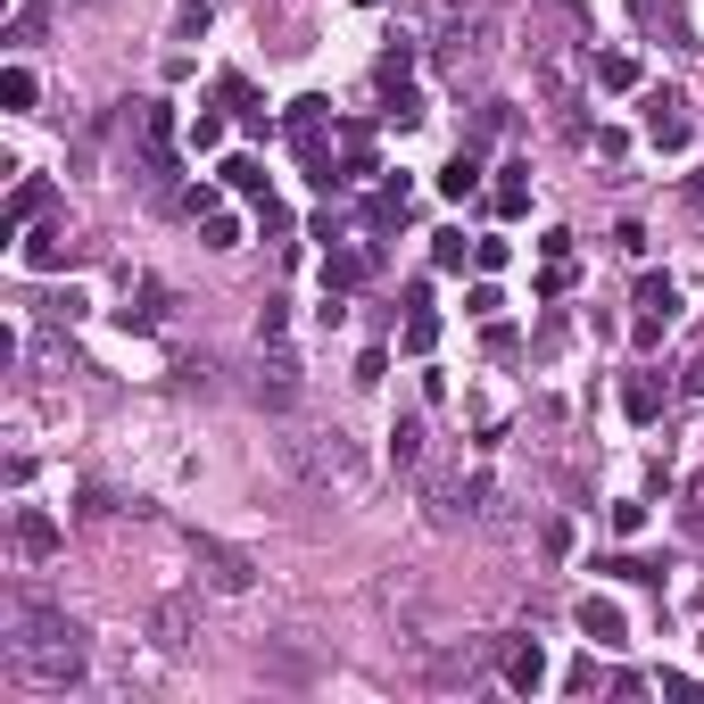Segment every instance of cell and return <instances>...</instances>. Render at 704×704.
Segmentation results:
<instances>
[{"instance_id":"6da1fadb","label":"cell","mask_w":704,"mask_h":704,"mask_svg":"<svg viewBox=\"0 0 704 704\" xmlns=\"http://www.w3.org/2000/svg\"><path fill=\"white\" fill-rule=\"evenodd\" d=\"M83 663H92V638L75 631L58 605H42V597H9V671H18L25 688H75L83 680Z\"/></svg>"},{"instance_id":"7a4b0ae2","label":"cell","mask_w":704,"mask_h":704,"mask_svg":"<svg viewBox=\"0 0 704 704\" xmlns=\"http://www.w3.org/2000/svg\"><path fill=\"white\" fill-rule=\"evenodd\" d=\"M133 141H141V183L167 200L174 191V109L167 100H133Z\"/></svg>"},{"instance_id":"3957f363","label":"cell","mask_w":704,"mask_h":704,"mask_svg":"<svg viewBox=\"0 0 704 704\" xmlns=\"http://www.w3.org/2000/svg\"><path fill=\"white\" fill-rule=\"evenodd\" d=\"M291 464H298V473H307L316 489H340V498H356V489H365V456H356V447L340 440V431H332V440L291 447Z\"/></svg>"},{"instance_id":"277c9868","label":"cell","mask_w":704,"mask_h":704,"mask_svg":"<svg viewBox=\"0 0 704 704\" xmlns=\"http://www.w3.org/2000/svg\"><path fill=\"white\" fill-rule=\"evenodd\" d=\"M191 547H200V564H207V580H216L224 597H241V589H258V556H249V547H224V538H191Z\"/></svg>"},{"instance_id":"5b68a950","label":"cell","mask_w":704,"mask_h":704,"mask_svg":"<svg viewBox=\"0 0 704 704\" xmlns=\"http://www.w3.org/2000/svg\"><path fill=\"white\" fill-rule=\"evenodd\" d=\"M688 133H696V125H688V100L680 92H647V141L663 149V158H680Z\"/></svg>"},{"instance_id":"8992f818","label":"cell","mask_w":704,"mask_h":704,"mask_svg":"<svg viewBox=\"0 0 704 704\" xmlns=\"http://www.w3.org/2000/svg\"><path fill=\"white\" fill-rule=\"evenodd\" d=\"M671 316H680V282H671V274H647V282H638V340H663Z\"/></svg>"},{"instance_id":"52a82bcc","label":"cell","mask_w":704,"mask_h":704,"mask_svg":"<svg viewBox=\"0 0 704 704\" xmlns=\"http://www.w3.org/2000/svg\"><path fill=\"white\" fill-rule=\"evenodd\" d=\"M572 622H580V638H589V647H622V638H631V622H622V605H613V597H580L572 605Z\"/></svg>"},{"instance_id":"ba28073f","label":"cell","mask_w":704,"mask_h":704,"mask_svg":"<svg viewBox=\"0 0 704 704\" xmlns=\"http://www.w3.org/2000/svg\"><path fill=\"white\" fill-rule=\"evenodd\" d=\"M9 538H18V556H25V564H50V556H58V522L42 514V506H18Z\"/></svg>"},{"instance_id":"9c48e42d","label":"cell","mask_w":704,"mask_h":704,"mask_svg":"<svg viewBox=\"0 0 704 704\" xmlns=\"http://www.w3.org/2000/svg\"><path fill=\"white\" fill-rule=\"evenodd\" d=\"M498 663H506V688H514V696H538V688H547V655H538V638L498 647Z\"/></svg>"},{"instance_id":"30bf717a","label":"cell","mask_w":704,"mask_h":704,"mask_svg":"<svg viewBox=\"0 0 704 704\" xmlns=\"http://www.w3.org/2000/svg\"><path fill=\"white\" fill-rule=\"evenodd\" d=\"M42 207H50V183H42V174H25L18 191H9V216H0V241H18L25 224L42 216Z\"/></svg>"},{"instance_id":"8fae6325","label":"cell","mask_w":704,"mask_h":704,"mask_svg":"<svg viewBox=\"0 0 704 704\" xmlns=\"http://www.w3.org/2000/svg\"><path fill=\"white\" fill-rule=\"evenodd\" d=\"M373 174V125H340V191Z\"/></svg>"},{"instance_id":"7c38bea8","label":"cell","mask_w":704,"mask_h":704,"mask_svg":"<svg viewBox=\"0 0 704 704\" xmlns=\"http://www.w3.org/2000/svg\"><path fill=\"white\" fill-rule=\"evenodd\" d=\"M216 100H224L232 116H241L249 133H265V92H258V83H241V75H224V83H216Z\"/></svg>"},{"instance_id":"4fadbf2b","label":"cell","mask_w":704,"mask_h":704,"mask_svg":"<svg viewBox=\"0 0 704 704\" xmlns=\"http://www.w3.org/2000/svg\"><path fill=\"white\" fill-rule=\"evenodd\" d=\"M489 207H498V216H522V207H531V167H498V183H489Z\"/></svg>"},{"instance_id":"5bb4252c","label":"cell","mask_w":704,"mask_h":704,"mask_svg":"<svg viewBox=\"0 0 704 704\" xmlns=\"http://www.w3.org/2000/svg\"><path fill=\"white\" fill-rule=\"evenodd\" d=\"M258 398H265L274 415H282V407H298V365H291V356H274V365L258 373Z\"/></svg>"},{"instance_id":"9a60e30c","label":"cell","mask_w":704,"mask_h":704,"mask_svg":"<svg viewBox=\"0 0 704 704\" xmlns=\"http://www.w3.org/2000/svg\"><path fill=\"white\" fill-rule=\"evenodd\" d=\"M18 258H25V265H34V274H58V265H67V258H75V241H67V232H34V241H25V249H18Z\"/></svg>"},{"instance_id":"2e32d148","label":"cell","mask_w":704,"mask_h":704,"mask_svg":"<svg viewBox=\"0 0 704 704\" xmlns=\"http://www.w3.org/2000/svg\"><path fill=\"white\" fill-rule=\"evenodd\" d=\"M440 191H447V200H473V191H481V158H473V149H456V158L440 167Z\"/></svg>"},{"instance_id":"e0dca14e","label":"cell","mask_w":704,"mask_h":704,"mask_svg":"<svg viewBox=\"0 0 704 704\" xmlns=\"http://www.w3.org/2000/svg\"><path fill=\"white\" fill-rule=\"evenodd\" d=\"M389 464H423V423H415V415H398V423H389Z\"/></svg>"},{"instance_id":"ac0fdd59","label":"cell","mask_w":704,"mask_h":704,"mask_svg":"<svg viewBox=\"0 0 704 704\" xmlns=\"http://www.w3.org/2000/svg\"><path fill=\"white\" fill-rule=\"evenodd\" d=\"M431 265H440V274H464V265H473V241H464L456 224H447V232H431Z\"/></svg>"},{"instance_id":"d6986e66","label":"cell","mask_w":704,"mask_h":704,"mask_svg":"<svg viewBox=\"0 0 704 704\" xmlns=\"http://www.w3.org/2000/svg\"><path fill=\"white\" fill-rule=\"evenodd\" d=\"M597 83H605V92H638V58L631 50H605V58H597Z\"/></svg>"},{"instance_id":"ffe728a7","label":"cell","mask_w":704,"mask_h":704,"mask_svg":"<svg viewBox=\"0 0 704 704\" xmlns=\"http://www.w3.org/2000/svg\"><path fill=\"white\" fill-rule=\"evenodd\" d=\"M622 407H631V423H655V415H663V389H655L647 373H631V389H622Z\"/></svg>"},{"instance_id":"44dd1931","label":"cell","mask_w":704,"mask_h":704,"mask_svg":"<svg viewBox=\"0 0 704 704\" xmlns=\"http://www.w3.org/2000/svg\"><path fill=\"white\" fill-rule=\"evenodd\" d=\"M158 647H167V655L191 647V605H158Z\"/></svg>"},{"instance_id":"7402d4cb","label":"cell","mask_w":704,"mask_h":704,"mask_svg":"<svg viewBox=\"0 0 704 704\" xmlns=\"http://www.w3.org/2000/svg\"><path fill=\"white\" fill-rule=\"evenodd\" d=\"M431 349H440V316H431V298H423L407 316V356H431Z\"/></svg>"},{"instance_id":"603a6c76","label":"cell","mask_w":704,"mask_h":704,"mask_svg":"<svg viewBox=\"0 0 704 704\" xmlns=\"http://www.w3.org/2000/svg\"><path fill=\"white\" fill-rule=\"evenodd\" d=\"M34 92H42V83H34V67H9V75H0V109H34Z\"/></svg>"},{"instance_id":"cb8c5ba5","label":"cell","mask_w":704,"mask_h":704,"mask_svg":"<svg viewBox=\"0 0 704 704\" xmlns=\"http://www.w3.org/2000/svg\"><path fill=\"white\" fill-rule=\"evenodd\" d=\"M382 116H389V125H423V92H407V83H382Z\"/></svg>"},{"instance_id":"d4e9b609","label":"cell","mask_w":704,"mask_h":704,"mask_svg":"<svg viewBox=\"0 0 704 704\" xmlns=\"http://www.w3.org/2000/svg\"><path fill=\"white\" fill-rule=\"evenodd\" d=\"M158 323H167V291L149 282V291H141V307H125V332H158Z\"/></svg>"},{"instance_id":"484cf974","label":"cell","mask_w":704,"mask_h":704,"mask_svg":"<svg viewBox=\"0 0 704 704\" xmlns=\"http://www.w3.org/2000/svg\"><path fill=\"white\" fill-rule=\"evenodd\" d=\"M224 183L241 191V200H265V167L258 158H224Z\"/></svg>"},{"instance_id":"4316f807","label":"cell","mask_w":704,"mask_h":704,"mask_svg":"<svg viewBox=\"0 0 704 704\" xmlns=\"http://www.w3.org/2000/svg\"><path fill=\"white\" fill-rule=\"evenodd\" d=\"M597 572H613V580H638V589H655V580H663V564H647V556H605Z\"/></svg>"},{"instance_id":"83f0119b","label":"cell","mask_w":704,"mask_h":704,"mask_svg":"<svg viewBox=\"0 0 704 704\" xmlns=\"http://www.w3.org/2000/svg\"><path fill=\"white\" fill-rule=\"evenodd\" d=\"M200 241H207V249H241V224L216 207V216H200Z\"/></svg>"},{"instance_id":"f1b7e54d","label":"cell","mask_w":704,"mask_h":704,"mask_svg":"<svg viewBox=\"0 0 704 704\" xmlns=\"http://www.w3.org/2000/svg\"><path fill=\"white\" fill-rule=\"evenodd\" d=\"M282 332H291V316H282V298H265V316H258V349H282Z\"/></svg>"},{"instance_id":"f546056e","label":"cell","mask_w":704,"mask_h":704,"mask_svg":"<svg viewBox=\"0 0 704 704\" xmlns=\"http://www.w3.org/2000/svg\"><path fill=\"white\" fill-rule=\"evenodd\" d=\"M183 141H191V149H216V141H224V116H216V109H200V116H191V133H183Z\"/></svg>"},{"instance_id":"4dcf8cb0","label":"cell","mask_w":704,"mask_h":704,"mask_svg":"<svg viewBox=\"0 0 704 704\" xmlns=\"http://www.w3.org/2000/svg\"><path fill=\"white\" fill-rule=\"evenodd\" d=\"M174 207H183V216H216V191H207V183H183V191H174Z\"/></svg>"},{"instance_id":"1f68e13d","label":"cell","mask_w":704,"mask_h":704,"mask_svg":"<svg viewBox=\"0 0 704 704\" xmlns=\"http://www.w3.org/2000/svg\"><path fill=\"white\" fill-rule=\"evenodd\" d=\"M415 67V50H407V42H398V50H382V67H373V75H382V83H398V75H407Z\"/></svg>"},{"instance_id":"d6a6232c","label":"cell","mask_w":704,"mask_h":704,"mask_svg":"<svg viewBox=\"0 0 704 704\" xmlns=\"http://www.w3.org/2000/svg\"><path fill=\"white\" fill-rule=\"evenodd\" d=\"M663 696H680V704H696V696H704V680H688V671H663Z\"/></svg>"},{"instance_id":"836d02e7","label":"cell","mask_w":704,"mask_h":704,"mask_svg":"<svg viewBox=\"0 0 704 704\" xmlns=\"http://www.w3.org/2000/svg\"><path fill=\"white\" fill-rule=\"evenodd\" d=\"M207 9H216V0H183V25H200V18H207Z\"/></svg>"},{"instance_id":"e575fe53","label":"cell","mask_w":704,"mask_h":704,"mask_svg":"<svg viewBox=\"0 0 704 704\" xmlns=\"http://www.w3.org/2000/svg\"><path fill=\"white\" fill-rule=\"evenodd\" d=\"M680 382H688V389H696V398H704V356H696V365H688V373H680Z\"/></svg>"},{"instance_id":"d590c367","label":"cell","mask_w":704,"mask_h":704,"mask_svg":"<svg viewBox=\"0 0 704 704\" xmlns=\"http://www.w3.org/2000/svg\"><path fill=\"white\" fill-rule=\"evenodd\" d=\"M696 498H704V481H696Z\"/></svg>"}]
</instances>
